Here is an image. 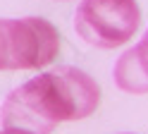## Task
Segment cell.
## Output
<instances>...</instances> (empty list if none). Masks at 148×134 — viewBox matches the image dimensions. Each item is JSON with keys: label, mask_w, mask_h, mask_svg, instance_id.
<instances>
[{"label": "cell", "mask_w": 148, "mask_h": 134, "mask_svg": "<svg viewBox=\"0 0 148 134\" xmlns=\"http://www.w3.org/2000/svg\"><path fill=\"white\" fill-rule=\"evenodd\" d=\"M100 105V86L79 67L58 65L24 82L0 108L3 129L50 134L60 122L84 120Z\"/></svg>", "instance_id": "1"}, {"label": "cell", "mask_w": 148, "mask_h": 134, "mask_svg": "<svg viewBox=\"0 0 148 134\" xmlns=\"http://www.w3.org/2000/svg\"><path fill=\"white\" fill-rule=\"evenodd\" d=\"M60 53V34L43 17L0 19V72L41 70Z\"/></svg>", "instance_id": "2"}, {"label": "cell", "mask_w": 148, "mask_h": 134, "mask_svg": "<svg viewBox=\"0 0 148 134\" xmlns=\"http://www.w3.org/2000/svg\"><path fill=\"white\" fill-rule=\"evenodd\" d=\"M141 26L136 0H81L74 12V31L88 46L112 50L129 43Z\"/></svg>", "instance_id": "3"}, {"label": "cell", "mask_w": 148, "mask_h": 134, "mask_svg": "<svg viewBox=\"0 0 148 134\" xmlns=\"http://www.w3.org/2000/svg\"><path fill=\"white\" fill-rule=\"evenodd\" d=\"M115 84L127 93H148V31L115 62Z\"/></svg>", "instance_id": "4"}, {"label": "cell", "mask_w": 148, "mask_h": 134, "mask_svg": "<svg viewBox=\"0 0 148 134\" xmlns=\"http://www.w3.org/2000/svg\"><path fill=\"white\" fill-rule=\"evenodd\" d=\"M0 134H31V132H24V129H0Z\"/></svg>", "instance_id": "5"}, {"label": "cell", "mask_w": 148, "mask_h": 134, "mask_svg": "<svg viewBox=\"0 0 148 134\" xmlns=\"http://www.w3.org/2000/svg\"><path fill=\"white\" fill-rule=\"evenodd\" d=\"M58 3H69V0H58Z\"/></svg>", "instance_id": "6"}]
</instances>
